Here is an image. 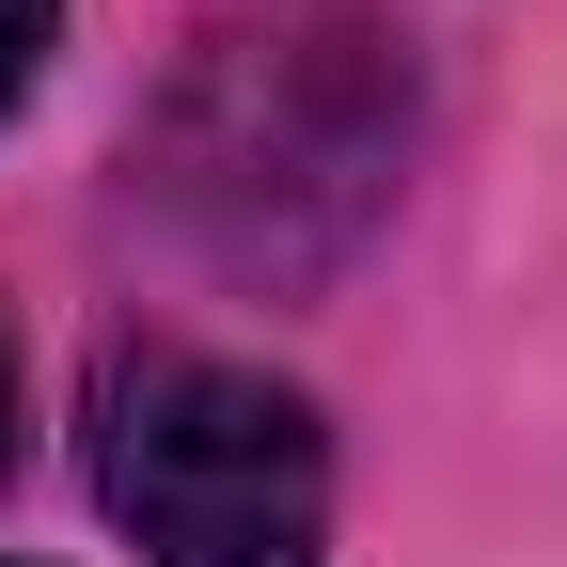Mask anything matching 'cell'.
<instances>
[{
  "label": "cell",
  "mask_w": 567,
  "mask_h": 567,
  "mask_svg": "<svg viewBox=\"0 0 567 567\" xmlns=\"http://www.w3.org/2000/svg\"><path fill=\"white\" fill-rule=\"evenodd\" d=\"M95 488L158 567H316L331 551V425L268 363H221V347L111 363Z\"/></svg>",
  "instance_id": "cell-1"
},
{
  "label": "cell",
  "mask_w": 567,
  "mask_h": 567,
  "mask_svg": "<svg viewBox=\"0 0 567 567\" xmlns=\"http://www.w3.org/2000/svg\"><path fill=\"white\" fill-rule=\"evenodd\" d=\"M48 32H63V0H0V126H17V95L48 80Z\"/></svg>",
  "instance_id": "cell-2"
},
{
  "label": "cell",
  "mask_w": 567,
  "mask_h": 567,
  "mask_svg": "<svg viewBox=\"0 0 567 567\" xmlns=\"http://www.w3.org/2000/svg\"><path fill=\"white\" fill-rule=\"evenodd\" d=\"M17 457H32V379H17V331H0V488H17Z\"/></svg>",
  "instance_id": "cell-3"
}]
</instances>
